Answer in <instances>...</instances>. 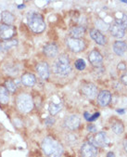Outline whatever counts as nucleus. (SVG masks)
Returning a JSON list of instances; mask_svg holds the SVG:
<instances>
[{
  "instance_id": "2eb2a0df",
  "label": "nucleus",
  "mask_w": 127,
  "mask_h": 157,
  "mask_svg": "<svg viewBox=\"0 0 127 157\" xmlns=\"http://www.w3.org/2000/svg\"><path fill=\"white\" fill-rule=\"evenodd\" d=\"M58 46L53 43H49L44 47V53L48 57V58H53L58 55Z\"/></svg>"
},
{
  "instance_id": "f8f14e48",
  "label": "nucleus",
  "mask_w": 127,
  "mask_h": 157,
  "mask_svg": "<svg viewBox=\"0 0 127 157\" xmlns=\"http://www.w3.org/2000/svg\"><path fill=\"white\" fill-rule=\"evenodd\" d=\"M36 71L39 75V76L46 80L49 77V67L47 62H40L36 65Z\"/></svg>"
},
{
  "instance_id": "c9c22d12",
  "label": "nucleus",
  "mask_w": 127,
  "mask_h": 157,
  "mask_svg": "<svg viewBox=\"0 0 127 157\" xmlns=\"http://www.w3.org/2000/svg\"><path fill=\"white\" fill-rule=\"evenodd\" d=\"M117 113H124V110L123 109H118L117 110Z\"/></svg>"
},
{
  "instance_id": "20e7f679",
  "label": "nucleus",
  "mask_w": 127,
  "mask_h": 157,
  "mask_svg": "<svg viewBox=\"0 0 127 157\" xmlns=\"http://www.w3.org/2000/svg\"><path fill=\"white\" fill-rule=\"evenodd\" d=\"M17 106L22 113H29L34 107V102L32 97L26 93L20 94L17 98Z\"/></svg>"
},
{
  "instance_id": "6ab92c4d",
  "label": "nucleus",
  "mask_w": 127,
  "mask_h": 157,
  "mask_svg": "<svg viewBox=\"0 0 127 157\" xmlns=\"http://www.w3.org/2000/svg\"><path fill=\"white\" fill-rule=\"evenodd\" d=\"M71 36L72 38H77L80 39V37H82L84 35V28L82 26H76V27H73L71 29Z\"/></svg>"
},
{
  "instance_id": "cd10ccee",
  "label": "nucleus",
  "mask_w": 127,
  "mask_h": 157,
  "mask_svg": "<svg viewBox=\"0 0 127 157\" xmlns=\"http://www.w3.org/2000/svg\"><path fill=\"white\" fill-rule=\"evenodd\" d=\"M96 25H97L99 29H101V30H104V31L108 30V25H107L104 21H100V20H99V21L96 22Z\"/></svg>"
},
{
  "instance_id": "7c9ffc66",
  "label": "nucleus",
  "mask_w": 127,
  "mask_h": 157,
  "mask_svg": "<svg viewBox=\"0 0 127 157\" xmlns=\"http://www.w3.org/2000/svg\"><path fill=\"white\" fill-rule=\"evenodd\" d=\"M100 114H99V113H94L91 117H90V119H89V121L90 122H92V121H95L96 119H98L99 118V116Z\"/></svg>"
},
{
  "instance_id": "1a4fd4ad",
  "label": "nucleus",
  "mask_w": 127,
  "mask_h": 157,
  "mask_svg": "<svg viewBox=\"0 0 127 157\" xmlns=\"http://www.w3.org/2000/svg\"><path fill=\"white\" fill-rule=\"evenodd\" d=\"M82 92L85 97H87L89 99H94L97 96L98 88L94 84L88 83L82 86Z\"/></svg>"
},
{
  "instance_id": "473e14b6",
  "label": "nucleus",
  "mask_w": 127,
  "mask_h": 157,
  "mask_svg": "<svg viewBox=\"0 0 127 157\" xmlns=\"http://www.w3.org/2000/svg\"><path fill=\"white\" fill-rule=\"evenodd\" d=\"M88 130L91 131V132H96V131H97L96 128L93 127V125H90V127H88Z\"/></svg>"
},
{
  "instance_id": "9b49d317",
  "label": "nucleus",
  "mask_w": 127,
  "mask_h": 157,
  "mask_svg": "<svg viewBox=\"0 0 127 157\" xmlns=\"http://www.w3.org/2000/svg\"><path fill=\"white\" fill-rule=\"evenodd\" d=\"M98 101L101 106H107L111 101V94L108 90H102L98 96Z\"/></svg>"
},
{
  "instance_id": "f3484780",
  "label": "nucleus",
  "mask_w": 127,
  "mask_h": 157,
  "mask_svg": "<svg viewBox=\"0 0 127 157\" xmlns=\"http://www.w3.org/2000/svg\"><path fill=\"white\" fill-rule=\"evenodd\" d=\"M113 50L115 54L119 56H122L127 50V45L123 41H116L113 45Z\"/></svg>"
},
{
  "instance_id": "72a5a7b5",
  "label": "nucleus",
  "mask_w": 127,
  "mask_h": 157,
  "mask_svg": "<svg viewBox=\"0 0 127 157\" xmlns=\"http://www.w3.org/2000/svg\"><path fill=\"white\" fill-rule=\"evenodd\" d=\"M123 148H124L125 152L127 153V140H124V141H123Z\"/></svg>"
},
{
  "instance_id": "0eeeda50",
  "label": "nucleus",
  "mask_w": 127,
  "mask_h": 157,
  "mask_svg": "<svg viewBox=\"0 0 127 157\" xmlns=\"http://www.w3.org/2000/svg\"><path fill=\"white\" fill-rule=\"evenodd\" d=\"M67 46L73 52H80L84 49L85 44L82 39L77 38H69L67 39Z\"/></svg>"
},
{
  "instance_id": "393cba45",
  "label": "nucleus",
  "mask_w": 127,
  "mask_h": 157,
  "mask_svg": "<svg viewBox=\"0 0 127 157\" xmlns=\"http://www.w3.org/2000/svg\"><path fill=\"white\" fill-rule=\"evenodd\" d=\"M116 23L119 24L120 26H121L124 30L127 28V15L122 14L121 18L119 20H116Z\"/></svg>"
},
{
  "instance_id": "f704fd0d",
  "label": "nucleus",
  "mask_w": 127,
  "mask_h": 157,
  "mask_svg": "<svg viewBox=\"0 0 127 157\" xmlns=\"http://www.w3.org/2000/svg\"><path fill=\"white\" fill-rule=\"evenodd\" d=\"M90 117H91V115H90L88 113H84V118H85L86 120H88V121H89Z\"/></svg>"
},
{
  "instance_id": "2f4dec72",
  "label": "nucleus",
  "mask_w": 127,
  "mask_h": 157,
  "mask_svg": "<svg viewBox=\"0 0 127 157\" xmlns=\"http://www.w3.org/2000/svg\"><path fill=\"white\" fill-rule=\"evenodd\" d=\"M121 82H122L124 85H126V86H127V75H122V76H121Z\"/></svg>"
},
{
  "instance_id": "423d86ee",
  "label": "nucleus",
  "mask_w": 127,
  "mask_h": 157,
  "mask_svg": "<svg viewBox=\"0 0 127 157\" xmlns=\"http://www.w3.org/2000/svg\"><path fill=\"white\" fill-rule=\"evenodd\" d=\"M16 34V29L12 25L0 24V38L9 40Z\"/></svg>"
},
{
  "instance_id": "4468645a",
  "label": "nucleus",
  "mask_w": 127,
  "mask_h": 157,
  "mask_svg": "<svg viewBox=\"0 0 127 157\" xmlns=\"http://www.w3.org/2000/svg\"><path fill=\"white\" fill-rule=\"evenodd\" d=\"M90 36H91V37H92L93 40H95V41L97 42V44L101 45V46H103V45L106 44V38H105V36L99 32V30H97V29H92L90 31Z\"/></svg>"
},
{
  "instance_id": "f257e3e1",
  "label": "nucleus",
  "mask_w": 127,
  "mask_h": 157,
  "mask_svg": "<svg viewBox=\"0 0 127 157\" xmlns=\"http://www.w3.org/2000/svg\"><path fill=\"white\" fill-rule=\"evenodd\" d=\"M42 149L48 157H61L63 151L59 142L51 137H47L43 140Z\"/></svg>"
},
{
  "instance_id": "6e6552de",
  "label": "nucleus",
  "mask_w": 127,
  "mask_h": 157,
  "mask_svg": "<svg viewBox=\"0 0 127 157\" xmlns=\"http://www.w3.org/2000/svg\"><path fill=\"white\" fill-rule=\"evenodd\" d=\"M81 154L83 157H97L98 156L97 147H95L89 142L84 143L81 148Z\"/></svg>"
},
{
  "instance_id": "4c0bfd02",
  "label": "nucleus",
  "mask_w": 127,
  "mask_h": 157,
  "mask_svg": "<svg viewBox=\"0 0 127 157\" xmlns=\"http://www.w3.org/2000/svg\"><path fill=\"white\" fill-rule=\"evenodd\" d=\"M121 2H122V3H125V4H127V0H122Z\"/></svg>"
},
{
  "instance_id": "9d476101",
  "label": "nucleus",
  "mask_w": 127,
  "mask_h": 157,
  "mask_svg": "<svg viewBox=\"0 0 127 157\" xmlns=\"http://www.w3.org/2000/svg\"><path fill=\"white\" fill-rule=\"evenodd\" d=\"M88 59H89V61L91 62V64H93L94 66H100L103 60L102 55L98 50H92L89 53Z\"/></svg>"
},
{
  "instance_id": "e433bc0d",
  "label": "nucleus",
  "mask_w": 127,
  "mask_h": 157,
  "mask_svg": "<svg viewBox=\"0 0 127 157\" xmlns=\"http://www.w3.org/2000/svg\"><path fill=\"white\" fill-rule=\"evenodd\" d=\"M108 157H115V156H114V153L113 152H109L108 153Z\"/></svg>"
},
{
  "instance_id": "a211bd4d",
  "label": "nucleus",
  "mask_w": 127,
  "mask_h": 157,
  "mask_svg": "<svg viewBox=\"0 0 127 157\" xmlns=\"http://www.w3.org/2000/svg\"><path fill=\"white\" fill-rule=\"evenodd\" d=\"M21 82L26 86H34L35 82H36V79H35V76L34 75L25 74L21 77Z\"/></svg>"
},
{
  "instance_id": "4be33fe9",
  "label": "nucleus",
  "mask_w": 127,
  "mask_h": 157,
  "mask_svg": "<svg viewBox=\"0 0 127 157\" xmlns=\"http://www.w3.org/2000/svg\"><path fill=\"white\" fill-rule=\"evenodd\" d=\"M111 129H112V131H113L115 134L121 135V134H122L123 131H124V127H123V124H122L121 122L117 121V122H114V123L112 124V125H111Z\"/></svg>"
},
{
  "instance_id": "c756f323",
  "label": "nucleus",
  "mask_w": 127,
  "mask_h": 157,
  "mask_svg": "<svg viewBox=\"0 0 127 157\" xmlns=\"http://www.w3.org/2000/svg\"><path fill=\"white\" fill-rule=\"evenodd\" d=\"M54 123H55V120H54V118H52V117H48V118H47V120H46V124H47V125H52Z\"/></svg>"
},
{
  "instance_id": "bb28decb",
  "label": "nucleus",
  "mask_w": 127,
  "mask_h": 157,
  "mask_svg": "<svg viewBox=\"0 0 127 157\" xmlns=\"http://www.w3.org/2000/svg\"><path fill=\"white\" fill-rule=\"evenodd\" d=\"M6 88L9 90L10 92H14L16 90V85L12 81H7L6 82Z\"/></svg>"
},
{
  "instance_id": "5701e85b",
  "label": "nucleus",
  "mask_w": 127,
  "mask_h": 157,
  "mask_svg": "<svg viewBox=\"0 0 127 157\" xmlns=\"http://www.w3.org/2000/svg\"><path fill=\"white\" fill-rule=\"evenodd\" d=\"M9 100L8 89L4 86H0V102L7 103Z\"/></svg>"
},
{
  "instance_id": "7ed1b4c3",
  "label": "nucleus",
  "mask_w": 127,
  "mask_h": 157,
  "mask_svg": "<svg viewBox=\"0 0 127 157\" xmlns=\"http://www.w3.org/2000/svg\"><path fill=\"white\" fill-rule=\"evenodd\" d=\"M28 24L30 29L35 33H42L46 28L44 18L39 13L31 14L28 20Z\"/></svg>"
},
{
  "instance_id": "c85d7f7f",
  "label": "nucleus",
  "mask_w": 127,
  "mask_h": 157,
  "mask_svg": "<svg viewBox=\"0 0 127 157\" xmlns=\"http://www.w3.org/2000/svg\"><path fill=\"white\" fill-rule=\"evenodd\" d=\"M117 68L120 71H124V70H126V64L124 63V62H120V63L118 64Z\"/></svg>"
},
{
  "instance_id": "b1692460",
  "label": "nucleus",
  "mask_w": 127,
  "mask_h": 157,
  "mask_svg": "<svg viewBox=\"0 0 127 157\" xmlns=\"http://www.w3.org/2000/svg\"><path fill=\"white\" fill-rule=\"evenodd\" d=\"M49 113L52 115H56L60 110H61V104H55L54 102H51L49 104Z\"/></svg>"
},
{
  "instance_id": "f03ea898",
  "label": "nucleus",
  "mask_w": 127,
  "mask_h": 157,
  "mask_svg": "<svg viewBox=\"0 0 127 157\" xmlns=\"http://www.w3.org/2000/svg\"><path fill=\"white\" fill-rule=\"evenodd\" d=\"M53 71L56 75L59 76H66L71 73L72 67L68 55L62 54L57 59L53 65Z\"/></svg>"
},
{
  "instance_id": "ddd939ff",
  "label": "nucleus",
  "mask_w": 127,
  "mask_h": 157,
  "mask_svg": "<svg viewBox=\"0 0 127 157\" xmlns=\"http://www.w3.org/2000/svg\"><path fill=\"white\" fill-rule=\"evenodd\" d=\"M65 125L69 129L74 130L80 125V118L77 115H70L65 119Z\"/></svg>"
},
{
  "instance_id": "412c9836",
  "label": "nucleus",
  "mask_w": 127,
  "mask_h": 157,
  "mask_svg": "<svg viewBox=\"0 0 127 157\" xmlns=\"http://www.w3.org/2000/svg\"><path fill=\"white\" fill-rule=\"evenodd\" d=\"M1 18H2V21L4 22V24H7V25H11L15 20V17L13 14H11L10 12L9 11H3L1 13Z\"/></svg>"
},
{
  "instance_id": "dca6fc26",
  "label": "nucleus",
  "mask_w": 127,
  "mask_h": 157,
  "mask_svg": "<svg viewBox=\"0 0 127 157\" xmlns=\"http://www.w3.org/2000/svg\"><path fill=\"white\" fill-rule=\"evenodd\" d=\"M110 33L111 35L114 36V37H118V38H121L124 36V34H125V30L120 26L119 24H117L116 22L114 24H112L110 26Z\"/></svg>"
},
{
  "instance_id": "39448f33",
  "label": "nucleus",
  "mask_w": 127,
  "mask_h": 157,
  "mask_svg": "<svg viewBox=\"0 0 127 157\" xmlns=\"http://www.w3.org/2000/svg\"><path fill=\"white\" fill-rule=\"evenodd\" d=\"M89 143H91L95 147H96V146L105 147V146L108 145L109 140H108V137H107L106 133H104V132H99V133H96L95 135L90 136V138H89Z\"/></svg>"
},
{
  "instance_id": "a878e982",
  "label": "nucleus",
  "mask_w": 127,
  "mask_h": 157,
  "mask_svg": "<svg viewBox=\"0 0 127 157\" xmlns=\"http://www.w3.org/2000/svg\"><path fill=\"white\" fill-rule=\"evenodd\" d=\"M75 67L79 70L82 71L85 68V61L83 59H79L75 61Z\"/></svg>"
},
{
  "instance_id": "aec40b11",
  "label": "nucleus",
  "mask_w": 127,
  "mask_h": 157,
  "mask_svg": "<svg viewBox=\"0 0 127 157\" xmlns=\"http://www.w3.org/2000/svg\"><path fill=\"white\" fill-rule=\"evenodd\" d=\"M17 45H18L17 40H5V41L0 42V49L3 51H6Z\"/></svg>"
}]
</instances>
